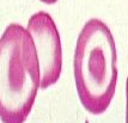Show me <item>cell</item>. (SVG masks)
Instances as JSON below:
<instances>
[{
  "label": "cell",
  "instance_id": "6da1fadb",
  "mask_svg": "<svg viewBox=\"0 0 128 123\" xmlns=\"http://www.w3.org/2000/svg\"><path fill=\"white\" fill-rule=\"evenodd\" d=\"M73 74L79 101L92 115L110 106L117 85V51L112 30L103 20L91 18L77 38Z\"/></svg>",
  "mask_w": 128,
  "mask_h": 123
},
{
  "label": "cell",
  "instance_id": "7a4b0ae2",
  "mask_svg": "<svg viewBox=\"0 0 128 123\" xmlns=\"http://www.w3.org/2000/svg\"><path fill=\"white\" fill-rule=\"evenodd\" d=\"M40 89V65L26 28L11 23L0 36V120L24 123Z\"/></svg>",
  "mask_w": 128,
  "mask_h": 123
},
{
  "label": "cell",
  "instance_id": "3957f363",
  "mask_svg": "<svg viewBox=\"0 0 128 123\" xmlns=\"http://www.w3.org/2000/svg\"><path fill=\"white\" fill-rule=\"evenodd\" d=\"M26 30L31 36L40 65V89L55 85L62 72V45L53 17L38 11L29 18Z\"/></svg>",
  "mask_w": 128,
  "mask_h": 123
},
{
  "label": "cell",
  "instance_id": "277c9868",
  "mask_svg": "<svg viewBox=\"0 0 128 123\" xmlns=\"http://www.w3.org/2000/svg\"><path fill=\"white\" fill-rule=\"evenodd\" d=\"M126 123H128V78L126 80Z\"/></svg>",
  "mask_w": 128,
  "mask_h": 123
},
{
  "label": "cell",
  "instance_id": "5b68a950",
  "mask_svg": "<svg viewBox=\"0 0 128 123\" xmlns=\"http://www.w3.org/2000/svg\"><path fill=\"white\" fill-rule=\"evenodd\" d=\"M40 1L44 2V4H47V5H52V4H55L58 0H40Z\"/></svg>",
  "mask_w": 128,
  "mask_h": 123
},
{
  "label": "cell",
  "instance_id": "8992f818",
  "mask_svg": "<svg viewBox=\"0 0 128 123\" xmlns=\"http://www.w3.org/2000/svg\"><path fill=\"white\" fill-rule=\"evenodd\" d=\"M85 123H89V122H88V121H86V122H85Z\"/></svg>",
  "mask_w": 128,
  "mask_h": 123
}]
</instances>
